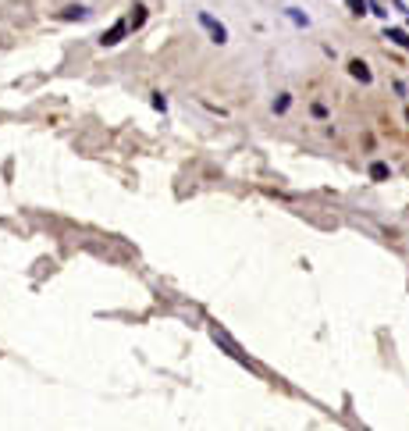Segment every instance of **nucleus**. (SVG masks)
Listing matches in <instances>:
<instances>
[{
  "mask_svg": "<svg viewBox=\"0 0 409 431\" xmlns=\"http://www.w3.org/2000/svg\"><path fill=\"white\" fill-rule=\"evenodd\" d=\"M210 335H214V342H221V346L228 349V356H235L239 364H253V360H249V356L242 353V346H239L235 339H231V335H228L224 328H217V325H214V328H210Z\"/></svg>",
  "mask_w": 409,
  "mask_h": 431,
  "instance_id": "obj_1",
  "label": "nucleus"
},
{
  "mask_svg": "<svg viewBox=\"0 0 409 431\" xmlns=\"http://www.w3.org/2000/svg\"><path fill=\"white\" fill-rule=\"evenodd\" d=\"M200 25L207 29V36H210L217 46H221V43H228V29H224V25H221V22L210 15V11H200Z\"/></svg>",
  "mask_w": 409,
  "mask_h": 431,
  "instance_id": "obj_2",
  "label": "nucleus"
},
{
  "mask_svg": "<svg viewBox=\"0 0 409 431\" xmlns=\"http://www.w3.org/2000/svg\"><path fill=\"white\" fill-rule=\"evenodd\" d=\"M125 36H129V22H114V25L100 36V46H118Z\"/></svg>",
  "mask_w": 409,
  "mask_h": 431,
  "instance_id": "obj_3",
  "label": "nucleus"
},
{
  "mask_svg": "<svg viewBox=\"0 0 409 431\" xmlns=\"http://www.w3.org/2000/svg\"><path fill=\"white\" fill-rule=\"evenodd\" d=\"M349 75H353V79H360L363 86H370V82H374V72H370V68H367L360 58H353V61H349Z\"/></svg>",
  "mask_w": 409,
  "mask_h": 431,
  "instance_id": "obj_4",
  "label": "nucleus"
},
{
  "mask_svg": "<svg viewBox=\"0 0 409 431\" xmlns=\"http://www.w3.org/2000/svg\"><path fill=\"white\" fill-rule=\"evenodd\" d=\"M384 39H391L395 46L409 50V36H405V29H384Z\"/></svg>",
  "mask_w": 409,
  "mask_h": 431,
  "instance_id": "obj_5",
  "label": "nucleus"
},
{
  "mask_svg": "<svg viewBox=\"0 0 409 431\" xmlns=\"http://www.w3.org/2000/svg\"><path fill=\"white\" fill-rule=\"evenodd\" d=\"M132 11H136V15H132V22H129V29H139V25L146 22V8H143V4H136Z\"/></svg>",
  "mask_w": 409,
  "mask_h": 431,
  "instance_id": "obj_6",
  "label": "nucleus"
},
{
  "mask_svg": "<svg viewBox=\"0 0 409 431\" xmlns=\"http://www.w3.org/2000/svg\"><path fill=\"white\" fill-rule=\"evenodd\" d=\"M370 179H374V182L388 179V165H381V160H377V165H370Z\"/></svg>",
  "mask_w": 409,
  "mask_h": 431,
  "instance_id": "obj_7",
  "label": "nucleus"
},
{
  "mask_svg": "<svg viewBox=\"0 0 409 431\" xmlns=\"http://www.w3.org/2000/svg\"><path fill=\"white\" fill-rule=\"evenodd\" d=\"M86 15H89L86 8H68V11H61V18H65V22H75V18H86Z\"/></svg>",
  "mask_w": 409,
  "mask_h": 431,
  "instance_id": "obj_8",
  "label": "nucleus"
},
{
  "mask_svg": "<svg viewBox=\"0 0 409 431\" xmlns=\"http://www.w3.org/2000/svg\"><path fill=\"white\" fill-rule=\"evenodd\" d=\"M345 4H349V11H353V15H367V0H345Z\"/></svg>",
  "mask_w": 409,
  "mask_h": 431,
  "instance_id": "obj_9",
  "label": "nucleus"
},
{
  "mask_svg": "<svg viewBox=\"0 0 409 431\" xmlns=\"http://www.w3.org/2000/svg\"><path fill=\"white\" fill-rule=\"evenodd\" d=\"M285 11H288V18L296 22V25H310V18H306V15H303L299 8H285Z\"/></svg>",
  "mask_w": 409,
  "mask_h": 431,
  "instance_id": "obj_10",
  "label": "nucleus"
},
{
  "mask_svg": "<svg viewBox=\"0 0 409 431\" xmlns=\"http://www.w3.org/2000/svg\"><path fill=\"white\" fill-rule=\"evenodd\" d=\"M288 103H292V96L285 93V96H278V103H274V111L281 115V111H288Z\"/></svg>",
  "mask_w": 409,
  "mask_h": 431,
  "instance_id": "obj_11",
  "label": "nucleus"
},
{
  "mask_svg": "<svg viewBox=\"0 0 409 431\" xmlns=\"http://www.w3.org/2000/svg\"><path fill=\"white\" fill-rule=\"evenodd\" d=\"M150 103H153V107H157V111H167V100H164V96H160V93H153V100H150Z\"/></svg>",
  "mask_w": 409,
  "mask_h": 431,
  "instance_id": "obj_12",
  "label": "nucleus"
}]
</instances>
